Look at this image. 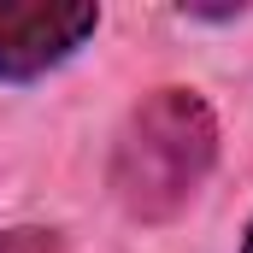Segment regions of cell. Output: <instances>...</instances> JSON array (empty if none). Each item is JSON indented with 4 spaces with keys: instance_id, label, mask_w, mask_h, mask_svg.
Listing matches in <instances>:
<instances>
[{
    "instance_id": "1",
    "label": "cell",
    "mask_w": 253,
    "mask_h": 253,
    "mask_svg": "<svg viewBox=\"0 0 253 253\" xmlns=\"http://www.w3.org/2000/svg\"><path fill=\"white\" fill-rule=\"evenodd\" d=\"M212 165H218V112L194 88L165 83L124 112L106 159V189L135 224H171L206 189Z\"/></svg>"
},
{
    "instance_id": "2",
    "label": "cell",
    "mask_w": 253,
    "mask_h": 253,
    "mask_svg": "<svg viewBox=\"0 0 253 253\" xmlns=\"http://www.w3.org/2000/svg\"><path fill=\"white\" fill-rule=\"evenodd\" d=\"M100 30L94 0H0V83H42Z\"/></svg>"
},
{
    "instance_id": "3",
    "label": "cell",
    "mask_w": 253,
    "mask_h": 253,
    "mask_svg": "<svg viewBox=\"0 0 253 253\" xmlns=\"http://www.w3.org/2000/svg\"><path fill=\"white\" fill-rule=\"evenodd\" d=\"M0 253H59V230H47V224H12V230H0Z\"/></svg>"
},
{
    "instance_id": "4",
    "label": "cell",
    "mask_w": 253,
    "mask_h": 253,
    "mask_svg": "<svg viewBox=\"0 0 253 253\" xmlns=\"http://www.w3.org/2000/svg\"><path fill=\"white\" fill-rule=\"evenodd\" d=\"M248 6L236 0V6H183V18H200V24H230V18H242Z\"/></svg>"
},
{
    "instance_id": "5",
    "label": "cell",
    "mask_w": 253,
    "mask_h": 253,
    "mask_svg": "<svg viewBox=\"0 0 253 253\" xmlns=\"http://www.w3.org/2000/svg\"><path fill=\"white\" fill-rule=\"evenodd\" d=\"M242 253H253V218H248V230H242Z\"/></svg>"
}]
</instances>
